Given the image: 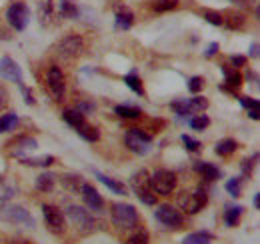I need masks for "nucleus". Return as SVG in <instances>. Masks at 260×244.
I'll use <instances>...</instances> for the list:
<instances>
[{
    "label": "nucleus",
    "mask_w": 260,
    "mask_h": 244,
    "mask_svg": "<svg viewBox=\"0 0 260 244\" xmlns=\"http://www.w3.org/2000/svg\"><path fill=\"white\" fill-rule=\"evenodd\" d=\"M132 22H134V16H132V12H130L128 8H118L116 10V26L118 28L128 30L130 26H132Z\"/></svg>",
    "instance_id": "obj_17"
},
{
    "label": "nucleus",
    "mask_w": 260,
    "mask_h": 244,
    "mask_svg": "<svg viewBox=\"0 0 260 244\" xmlns=\"http://www.w3.org/2000/svg\"><path fill=\"white\" fill-rule=\"evenodd\" d=\"M148 180H150V188H152V192H158V194H170L174 188H176V174L174 172H170V170H154L150 176H148Z\"/></svg>",
    "instance_id": "obj_4"
},
{
    "label": "nucleus",
    "mask_w": 260,
    "mask_h": 244,
    "mask_svg": "<svg viewBox=\"0 0 260 244\" xmlns=\"http://www.w3.org/2000/svg\"><path fill=\"white\" fill-rule=\"evenodd\" d=\"M238 148V144H236V140H232V138H224V140H220L218 144H216V154H220V156H228V154H232L234 150Z\"/></svg>",
    "instance_id": "obj_27"
},
{
    "label": "nucleus",
    "mask_w": 260,
    "mask_h": 244,
    "mask_svg": "<svg viewBox=\"0 0 260 244\" xmlns=\"http://www.w3.org/2000/svg\"><path fill=\"white\" fill-rule=\"evenodd\" d=\"M188 124H190V128H194V130H198V132H202V130H206V128H208L210 118H208L206 114H202V112H200L198 116H192Z\"/></svg>",
    "instance_id": "obj_32"
},
{
    "label": "nucleus",
    "mask_w": 260,
    "mask_h": 244,
    "mask_svg": "<svg viewBox=\"0 0 260 244\" xmlns=\"http://www.w3.org/2000/svg\"><path fill=\"white\" fill-rule=\"evenodd\" d=\"M248 116L254 118V120H258V112H254V110H248Z\"/></svg>",
    "instance_id": "obj_50"
},
{
    "label": "nucleus",
    "mask_w": 260,
    "mask_h": 244,
    "mask_svg": "<svg viewBox=\"0 0 260 244\" xmlns=\"http://www.w3.org/2000/svg\"><path fill=\"white\" fill-rule=\"evenodd\" d=\"M202 88H204V78L202 76H192L188 80V90L192 92V94H198Z\"/></svg>",
    "instance_id": "obj_36"
},
{
    "label": "nucleus",
    "mask_w": 260,
    "mask_h": 244,
    "mask_svg": "<svg viewBox=\"0 0 260 244\" xmlns=\"http://www.w3.org/2000/svg\"><path fill=\"white\" fill-rule=\"evenodd\" d=\"M20 162L26 164V166H40V168H44V166H50V164L54 162V158H52V156H42V158H22Z\"/></svg>",
    "instance_id": "obj_31"
},
{
    "label": "nucleus",
    "mask_w": 260,
    "mask_h": 244,
    "mask_svg": "<svg viewBox=\"0 0 260 244\" xmlns=\"http://www.w3.org/2000/svg\"><path fill=\"white\" fill-rule=\"evenodd\" d=\"M230 64L236 66V68H238V66H244V64H246V56H242V54H232V56H230Z\"/></svg>",
    "instance_id": "obj_44"
},
{
    "label": "nucleus",
    "mask_w": 260,
    "mask_h": 244,
    "mask_svg": "<svg viewBox=\"0 0 260 244\" xmlns=\"http://www.w3.org/2000/svg\"><path fill=\"white\" fill-rule=\"evenodd\" d=\"M58 54L64 56V58H74V56H80L82 50H84V40L80 36H66L58 42Z\"/></svg>",
    "instance_id": "obj_11"
},
{
    "label": "nucleus",
    "mask_w": 260,
    "mask_h": 244,
    "mask_svg": "<svg viewBox=\"0 0 260 244\" xmlns=\"http://www.w3.org/2000/svg\"><path fill=\"white\" fill-rule=\"evenodd\" d=\"M124 82H126V86H128L132 92H136L138 96H144V88H142V82H140V78L136 76V72H130L124 76Z\"/></svg>",
    "instance_id": "obj_28"
},
{
    "label": "nucleus",
    "mask_w": 260,
    "mask_h": 244,
    "mask_svg": "<svg viewBox=\"0 0 260 244\" xmlns=\"http://www.w3.org/2000/svg\"><path fill=\"white\" fill-rule=\"evenodd\" d=\"M258 158V154H254L252 158H246L244 162H242V174H244V178H248L250 176V172H252V166H254V160Z\"/></svg>",
    "instance_id": "obj_41"
},
{
    "label": "nucleus",
    "mask_w": 260,
    "mask_h": 244,
    "mask_svg": "<svg viewBox=\"0 0 260 244\" xmlns=\"http://www.w3.org/2000/svg\"><path fill=\"white\" fill-rule=\"evenodd\" d=\"M130 186L134 190V194L138 196V200H142L148 206L156 204V194L150 188V180H148V172L146 170H138L132 178H130Z\"/></svg>",
    "instance_id": "obj_1"
},
{
    "label": "nucleus",
    "mask_w": 260,
    "mask_h": 244,
    "mask_svg": "<svg viewBox=\"0 0 260 244\" xmlns=\"http://www.w3.org/2000/svg\"><path fill=\"white\" fill-rule=\"evenodd\" d=\"M240 104H242L246 110H254V112H258L260 110L258 100H254V98H240Z\"/></svg>",
    "instance_id": "obj_42"
},
{
    "label": "nucleus",
    "mask_w": 260,
    "mask_h": 244,
    "mask_svg": "<svg viewBox=\"0 0 260 244\" xmlns=\"http://www.w3.org/2000/svg\"><path fill=\"white\" fill-rule=\"evenodd\" d=\"M124 144H126V148H128V150H132V152L146 154L148 150H150L152 138H150L146 132L138 130V128H130L128 132L124 134Z\"/></svg>",
    "instance_id": "obj_7"
},
{
    "label": "nucleus",
    "mask_w": 260,
    "mask_h": 244,
    "mask_svg": "<svg viewBox=\"0 0 260 244\" xmlns=\"http://www.w3.org/2000/svg\"><path fill=\"white\" fill-rule=\"evenodd\" d=\"M14 194H16V186L10 184L8 180H4V178H0V200H8Z\"/></svg>",
    "instance_id": "obj_33"
},
{
    "label": "nucleus",
    "mask_w": 260,
    "mask_h": 244,
    "mask_svg": "<svg viewBox=\"0 0 260 244\" xmlns=\"http://www.w3.org/2000/svg\"><path fill=\"white\" fill-rule=\"evenodd\" d=\"M76 132L80 134V138H84L86 142H96L98 138H100V132H98L96 126H90V124H82L80 128H76Z\"/></svg>",
    "instance_id": "obj_20"
},
{
    "label": "nucleus",
    "mask_w": 260,
    "mask_h": 244,
    "mask_svg": "<svg viewBox=\"0 0 260 244\" xmlns=\"http://www.w3.org/2000/svg\"><path fill=\"white\" fill-rule=\"evenodd\" d=\"M244 24V18L240 14H230L228 16V28H240Z\"/></svg>",
    "instance_id": "obj_43"
},
{
    "label": "nucleus",
    "mask_w": 260,
    "mask_h": 244,
    "mask_svg": "<svg viewBox=\"0 0 260 244\" xmlns=\"http://www.w3.org/2000/svg\"><path fill=\"white\" fill-rule=\"evenodd\" d=\"M186 104H188V114H192V112H204L206 108H208V100L206 98H202V96H194L192 100H186Z\"/></svg>",
    "instance_id": "obj_26"
},
{
    "label": "nucleus",
    "mask_w": 260,
    "mask_h": 244,
    "mask_svg": "<svg viewBox=\"0 0 260 244\" xmlns=\"http://www.w3.org/2000/svg\"><path fill=\"white\" fill-rule=\"evenodd\" d=\"M62 118H64L66 124H68V126H72L74 130H76V128H80V126L86 122L84 120V114H82L78 108H74V110H72V108H68V110H64Z\"/></svg>",
    "instance_id": "obj_16"
},
{
    "label": "nucleus",
    "mask_w": 260,
    "mask_h": 244,
    "mask_svg": "<svg viewBox=\"0 0 260 244\" xmlns=\"http://www.w3.org/2000/svg\"><path fill=\"white\" fill-rule=\"evenodd\" d=\"M170 106H172V110H174L178 116H186V114H188V104H186V100H174Z\"/></svg>",
    "instance_id": "obj_37"
},
{
    "label": "nucleus",
    "mask_w": 260,
    "mask_h": 244,
    "mask_svg": "<svg viewBox=\"0 0 260 244\" xmlns=\"http://www.w3.org/2000/svg\"><path fill=\"white\" fill-rule=\"evenodd\" d=\"M60 182L64 186L66 190H70V192H78L80 188H82V178L78 176V174H64L62 178H60Z\"/></svg>",
    "instance_id": "obj_22"
},
{
    "label": "nucleus",
    "mask_w": 260,
    "mask_h": 244,
    "mask_svg": "<svg viewBox=\"0 0 260 244\" xmlns=\"http://www.w3.org/2000/svg\"><path fill=\"white\" fill-rule=\"evenodd\" d=\"M54 174H48V172H44V174H40L38 178H36V188L40 190V192H50L52 188H54Z\"/></svg>",
    "instance_id": "obj_24"
},
{
    "label": "nucleus",
    "mask_w": 260,
    "mask_h": 244,
    "mask_svg": "<svg viewBox=\"0 0 260 244\" xmlns=\"http://www.w3.org/2000/svg\"><path fill=\"white\" fill-rule=\"evenodd\" d=\"M78 110H80V112H82V114H88V112H90V114H92V110H94V104H92V102H82V104H80V108H78Z\"/></svg>",
    "instance_id": "obj_45"
},
{
    "label": "nucleus",
    "mask_w": 260,
    "mask_h": 244,
    "mask_svg": "<svg viewBox=\"0 0 260 244\" xmlns=\"http://www.w3.org/2000/svg\"><path fill=\"white\" fill-rule=\"evenodd\" d=\"M6 20H8V24H10L12 28L24 30V28L28 26V22H30V12H28L26 4H22V2L12 4V6L6 10Z\"/></svg>",
    "instance_id": "obj_8"
},
{
    "label": "nucleus",
    "mask_w": 260,
    "mask_h": 244,
    "mask_svg": "<svg viewBox=\"0 0 260 244\" xmlns=\"http://www.w3.org/2000/svg\"><path fill=\"white\" fill-rule=\"evenodd\" d=\"M196 170L206 178V180H216V178H220V170L216 168V166H212V164H208V162H202V164H198L196 166Z\"/></svg>",
    "instance_id": "obj_23"
},
{
    "label": "nucleus",
    "mask_w": 260,
    "mask_h": 244,
    "mask_svg": "<svg viewBox=\"0 0 260 244\" xmlns=\"http://www.w3.org/2000/svg\"><path fill=\"white\" fill-rule=\"evenodd\" d=\"M42 214H44V222L48 226V230H52L54 234H60L64 230V212L58 210L52 204H42Z\"/></svg>",
    "instance_id": "obj_10"
},
{
    "label": "nucleus",
    "mask_w": 260,
    "mask_h": 244,
    "mask_svg": "<svg viewBox=\"0 0 260 244\" xmlns=\"http://www.w3.org/2000/svg\"><path fill=\"white\" fill-rule=\"evenodd\" d=\"M16 124H18V116H16L14 112H8V114L0 116V134L8 132V130H12V128H16Z\"/></svg>",
    "instance_id": "obj_29"
},
{
    "label": "nucleus",
    "mask_w": 260,
    "mask_h": 244,
    "mask_svg": "<svg viewBox=\"0 0 260 244\" xmlns=\"http://www.w3.org/2000/svg\"><path fill=\"white\" fill-rule=\"evenodd\" d=\"M226 190H228V194H230V196H234V198H236V196L240 194V180H238V178H232V180H228V182H226Z\"/></svg>",
    "instance_id": "obj_40"
},
{
    "label": "nucleus",
    "mask_w": 260,
    "mask_h": 244,
    "mask_svg": "<svg viewBox=\"0 0 260 244\" xmlns=\"http://www.w3.org/2000/svg\"><path fill=\"white\" fill-rule=\"evenodd\" d=\"M182 142H184V148H186V150H190V152L200 150V142L194 140V138H190L188 134H182Z\"/></svg>",
    "instance_id": "obj_38"
},
{
    "label": "nucleus",
    "mask_w": 260,
    "mask_h": 244,
    "mask_svg": "<svg viewBox=\"0 0 260 244\" xmlns=\"http://www.w3.org/2000/svg\"><path fill=\"white\" fill-rule=\"evenodd\" d=\"M114 112H116L118 116H122V118H140V114H142L140 108L128 106V104H120V106H116Z\"/></svg>",
    "instance_id": "obj_25"
},
{
    "label": "nucleus",
    "mask_w": 260,
    "mask_h": 244,
    "mask_svg": "<svg viewBox=\"0 0 260 244\" xmlns=\"http://www.w3.org/2000/svg\"><path fill=\"white\" fill-rule=\"evenodd\" d=\"M218 48H220V46H218L216 42H212V44L208 46V50H206L204 54H206V56H212V54H216V52H218Z\"/></svg>",
    "instance_id": "obj_47"
},
{
    "label": "nucleus",
    "mask_w": 260,
    "mask_h": 244,
    "mask_svg": "<svg viewBox=\"0 0 260 244\" xmlns=\"http://www.w3.org/2000/svg\"><path fill=\"white\" fill-rule=\"evenodd\" d=\"M206 192L202 188H196V190H190V192H182L178 196V204L180 208L186 214H198L204 206H206Z\"/></svg>",
    "instance_id": "obj_3"
},
{
    "label": "nucleus",
    "mask_w": 260,
    "mask_h": 244,
    "mask_svg": "<svg viewBox=\"0 0 260 244\" xmlns=\"http://www.w3.org/2000/svg\"><path fill=\"white\" fill-rule=\"evenodd\" d=\"M8 244H30V242H26V240H10Z\"/></svg>",
    "instance_id": "obj_51"
},
{
    "label": "nucleus",
    "mask_w": 260,
    "mask_h": 244,
    "mask_svg": "<svg viewBox=\"0 0 260 244\" xmlns=\"http://www.w3.org/2000/svg\"><path fill=\"white\" fill-rule=\"evenodd\" d=\"M222 74H224V82H226L228 86L238 88V86L242 84V76H240L234 68H230V66H222Z\"/></svg>",
    "instance_id": "obj_21"
},
{
    "label": "nucleus",
    "mask_w": 260,
    "mask_h": 244,
    "mask_svg": "<svg viewBox=\"0 0 260 244\" xmlns=\"http://www.w3.org/2000/svg\"><path fill=\"white\" fill-rule=\"evenodd\" d=\"M240 214H242V206H228L226 210H224V222H226V226H236Z\"/></svg>",
    "instance_id": "obj_30"
},
{
    "label": "nucleus",
    "mask_w": 260,
    "mask_h": 244,
    "mask_svg": "<svg viewBox=\"0 0 260 244\" xmlns=\"http://www.w3.org/2000/svg\"><path fill=\"white\" fill-rule=\"evenodd\" d=\"M254 208H260V194H254Z\"/></svg>",
    "instance_id": "obj_49"
},
{
    "label": "nucleus",
    "mask_w": 260,
    "mask_h": 244,
    "mask_svg": "<svg viewBox=\"0 0 260 244\" xmlns=\"http://www.w3.org/2000/svg\"><path fill=\"white\" fill-rule=\"evenodd\" d=\"M0 76L6 78V80H12L16 84H22V70L18 68V64L10 56H2L0 58Z\"/></svg>",
    "instance_id": "obj_14"
},
{
    "label": "nucleus",
    "mask_w": 260,
    "mask_h": 244,
    "mask_svg": "<svg viewBox=\"0 0 260 244\" xmlns=\"http://www.w3.org/2000/svg\"><path fill=\"white\" fill-rule=\"evenodd\" d=\"M80 190H82V196H84L86 206H88L90 210H96V212H100V210H102V206H104V200H102V196L96 192V188L84 182Z\"/></svg>",
    "instance_id": "obj_15"
},
{
    "label": "nucleus",
    "mask_w": 260,
    "mask_h": 244,
    "mask_svg": "<svg viewBox=\"0 0 260 244\" xmlns=\"http://www.w3.org/2000/svg\"><path fill=\"white\" fill-rule=\"evenodd\" d=\"M112 222L118 228H134V226H138V212L132 204H114L112 206Z\"/></svg>",
    "instance_id": "obj_6"
},
{
    "label": "nucleus",
    "mask_w": 260,
    "mask_h": 244,
    "mask_svg": "<svg viewBox=\"0 0 260 244\" xmlns=\"http://www.w3.org/2000/svg\"><path fill=\"white\" fill-rule=\"evenodd\" d=\"M64 216L74 224V228L78 232H82V234H90L94 230V224L96 222H94L92 214L88 212L86 208H82V206H68Z\"/></svg>",
    "instance_id": "obj_2"
},
{
    "label": "nucleus",
    "mask_w": 260,
    "mask_h": 244,
    "mask_svg": "<svg viewBox=\"0 0 260 244\" xmlns=\"http://www.w3.org/2000/svg\"><path fill=\"white\" fill-rule=\"evenodd\" d=\"M20 86H22V84H20ZM22 94H24V102H26V104H34V98H32L30 88H24V86H22Z\"/></svg>",
    "instance_id": "obj_46"
},
{
    "label": "nucleus",
    "mask_w": 260,
    "mask_h": 244,
    "mask_svg": "<svg viewBox=\"0 0 260 244\" xmlns=\"http://www.w3.org/2000/svg\"><path fill=\"white\" fill-rule=\"evenodd\" d=\"M176 4H178V0H156V2L152 4V8H154L156 12H166V10L174 8Z\"/></svg>",
    "instance_id": "obj_34"
},
{
    "label": "nucleus",
    "mask_w": 260,
    "mask_h": 244,
    "mask_svg": "<svg viewBox=\"0 0 260 244\" xmlns=\"http://www.w3.org/2000/svg\"><path fill=\"white\" fill-rule=\"evenodd\" d=\"M154 216L164 226H180L182 224V214L178 212V208H174L170 204H162L160 208H156Z\"/></svg>",
    "instance_id": "obj_13"
},
{
    "label": "nucleus",
    "mask_w": 260,
    "mask_h": 244,
    "mask_svg": "<svg viewBox=\"0 0 260 244\" xmlns=\"http://www.w3.org/2000/svg\"><path fill=\"white\" fill-rule=\"evenodd\" d=\"M248 54H250L252 58H258V44H252L250 50H248Z\"/></svg>",
    "instance_id": "obj_48"
},
{
    "label": "nucleus",
    "mask_w": 260,
    "mask_h": 244,
    "mask_svg": "<svg viewBox=\"0 0 260 244\" xmlns=\"http://www.w3.org/2000/svg\"><path fill=\"white\" fill-rule=\"evenodd\" d=\"M204 18L210 22V24H214V26H220L222 22H224V18H222V14H218V12H204Z\"/></svg>",
    "instance_id": "obj_39"
},
{
    "label": "nucleus",
    "mask_w": 260,
    "mask_h": 244,
    "mask_svg": "<svg viewBox=\"0 0 260 244\" xmlns=\"http://www.w3.org/2000/svg\"><path fill=\"white\" fill-rule=\"evenodd\" d=\"M96 178L104 184V186H106L110 192H114V194H126V188H124V184H122V182L112 180V178H108V176H104V174H100V172H96Z\"/></svg>",
    "instance_id": "obj_19"
},
{
    "label": "nucleus",
    "mask_w": 260,
    "mask_h": 244,
    "mask_svg": "<svg viewBox=\"0 0 260 244\" xmlns=\"http://www.w3.org/2000/svg\"><path fill=\"white\" fill-rule=\"evenodd\" d=\"M48 10H50V16H60V18L78 16V8L74 0H48Z\"/></svg>",
    "instance_id": "obj_12"
},
{
    "label": "nucleus",
    "mask_w": 260,
    "mask_h": 244,
    "mask_svg": "<svg viewBox=\"0 0 260 244\" xmlns=\"http://www.w3.org/2000/svg\"><path fill=\"white\" fill-rule=\"evenodd\" d=\"M46 84H48V90L54 96V100H62L66 92V82H64V74L58 66H52L46 74Z\"/></svg>",
    "instance_id": "obj_9"
},
{
    "label": "nucleus",
    "mask_w": 260,
    "mask_h": 244,
    "mask_svg": "<svg viewBox=\"0 0 260 244\" xmlns=\"http://www.w3.org/2000/svg\"><path fill=\"white\" fill-rule=\"evenodd\" d=\"M214 240V236L210 234V232H206V230H200V232H192V234H188L182 244H210Z\"/></svg>",
    "instance_id": "obj_18"
},
{
    "label": "nucleus",
    "mask_w": 260,
    "mask_h": 244,
    "mask_svg": "<svg viewBox=\"0 0 260 244\" xmlns=\"http://www.w3.org/2000/svg\"><path fill=\"white\" fill-rule=\"evenodd\" d=\"M0 220L14 222V224H24V226H30V228L34 226L32 214L22 206H16V204H2L0 206Z\"/></svg>",
    "instance_id": "obj_5"
},
{
    "label": "nucleus",
    "mask_w": 260,
    "mask_h": 244,
    "mask_svg": "<svg viewBox=\"0 0 260 244\" xmlns=\"http://www.w3.org/2000/svg\"><path fill=\"white\" fill-rule=\"evenodd\" d=\"M126 244H148V232H146V230L134 232L128 240H126Z\"/></svg>",
    "instance_id": "obj_35"
},
{
    "label": "nucleus",
    "mask_w": 260,
    "mask_h": 244,
    "mask_svg": "<svg viewBox=\"0 0 260 244\" xmlns=\"http://www.w3.org/2000/svg\"><path fill=\"white\" fill-rule=\"evenodd\" d=\"M2 102H4V90L0 88V106H2Z\"/></svg>",
    "instance_id": "obj_52"
}]
</instances>
